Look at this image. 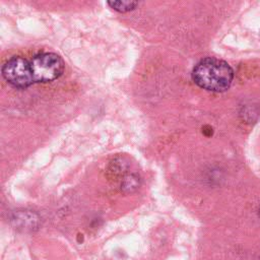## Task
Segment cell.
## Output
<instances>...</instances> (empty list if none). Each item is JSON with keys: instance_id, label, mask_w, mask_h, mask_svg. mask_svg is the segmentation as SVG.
<instances>
[{"instance_id": "6da1fadb", "label": "cell", "mask_w": 260, "mask_h": 260, "mask_svg": "<svg viewBox=\"0 0 260 260\" xmlns=\"http://www.w3.org/2000/svg\"><path fill=\"white\" fill-rule=\"evenodd\" d=\"M192 78L197 85L204 89L224 91L232 84L234 71L225 61L207 57L194 66Z\"/></svg>"}, {"instance_id": "7a4b0ae2", "label": "cell", "mask_w": 260, "mask_h": 260, "mask_svg": "<svg viewBox=\"0 0 260 260\" xmlns=\"http://www.w3.org/2000/svg\"><path fill=\"white\" fill-rule=\"evenodd\" d=\"M35 82H47L58 78L64 70L62 59L55 53H41L29 61Z\"/></svg>"}, {"instance_id": "3957f363", "label": "cell", "mask_w": 260, "mask_h": 260, "mask_svg": "<svg viewBox=\"0 0 260 260\" xmlns=\"http://www.w3.org/2000/svg\"><path fill=\"white\" fill-rule=\"evenodd\" d=\"M2 75L16 87H27L35 82L29 61L19 56L12 57L3 65Z\"/></svg>"}, {"instance_id": "277c9868", "label": "cell", "mask_w": 260, "mask_h": 260, "mask_svg": "<svg viewBox=\"0 0 260 260\" xmlns=\"http://www.w3.org/2000/svg\"><path fill=\"white\" fill-rule=\"evenodd\" d=\"M108 4L119 12H127L134 9L137 6L136 1H109Z\"/></svg>"}, {"instance_id": "5b68a950", "label": "cell", "mask_w": 260, "mask_h": 260, "mask_svg": "<svg viewBox=\"0 0 260 260\" xmlns=\"http://www.w3.org/2000/svg\"><path fill=\"white\" fill-rule=\"evenodd\" d=\"M258 214H259V217H260V205H259V209H258Z\"/></svg>"}]
</instances>
